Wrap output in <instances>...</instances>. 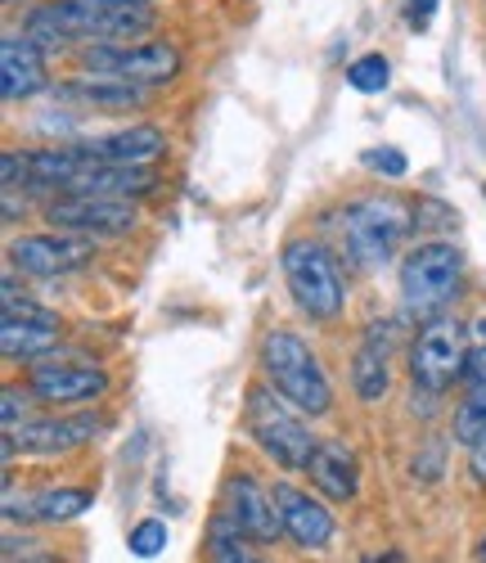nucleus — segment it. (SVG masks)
<instances>
[{
    "mask_svg": "<svg viewBox=\"0 0 486 563\" xmlns=\"http://www.w3.org/2000/svg\"><path fill=\"white\" fill-rule=\"evenodd\" d=\"M154 27L150 5H104V0H51L23 19V36L41 51H59L68 41H100V45H126L131 36H144Z\"/></svg>",
    "mask_w": 486,
    "mask_h": 563,
    "instance_id": "f257e3e1",
    "label": "nucleus"
},
{
    "mask_svg": "<svg viewBox=\"0 0 486 563\" xmlns=\"http://www.w3.org/2000/svg\"><path fill=\"white\" fill-rule=\"evenodd\" d=\"M262 369L279 397H288L302 415H329L333 406V388H329V374L320 365V356L288 330H275L262 339Z\"/></svg>",
    "mask_w": 486,
    "mask_h": 563,
    "instance_id": "f03ea898",
    "label": "nucleus"
},
{
    "mask_svg": "<svg viewBox=\"0 0 486 563\" xmlns=\"http://www.w3.org/2000/svg\"><path fill=\"white\" fill-rule=\"evenodd\" d=\"M248 433L253 442L279 464V468H294V474H307V460L316 451V438L307 429L302 410L288 401V397H275V388H248Z\"/></svg>",
    "mask_w": 486,
    "mask_h": 563,
    "instance_id": "7ed1b4c3",
    "label": "nucleus"
},
{
    "mask_svg": "<svg viewBox=\"0 0 486 563\" xmlns=\"http://www.w3.org/2000/svg\"><path fill=\"white\" fill-rule=\"evenodd\" d=\"M406 230H410L406 203L383 199V195L356 199V203L343 212V244H347L352 262L365 266V271L393 262V253H397L401 240H406Z\"/></svg>",
    "mask_w": 486,
    "mask_h": 563,
    "instance_id": "20e7f679",
    "label": "nucleus"
},
{
    "mask_svg": "<svg viewBox=\"0 0 486 563\" xmlns=\"http://www.w3.org/2000/svg\"><path fill=\"white\" fill-rule=\"evenodd\" d=\"M284 279H288V294L294 302L311 316V320H333L343 311V298H347V285L338 275V262L311 244V240H294L284 249Z\"/></svg>",
    "mask_w": 486,
    "mask_h": 563,
    "instance_id": "39448f33",
    "label": "nucleus"
},
{
    "mask_svg": "<svg viewBox=\"0 0 486 563\" xmlns=\"http://www.w3.org/2000/svg\"><path fill=\"white\" fill-rule=\"evenodd\" d=\"M460 279H464V253L446 240H432L401 262V298L410 311L432 316L460 294Z\"/></svg>",
    "mask_w": 486,
    "mask_h": 563,
    "instance_id": "423d86ee",
    "label": "nucleus"
},
{
    "mask_svg": "<svg viewBox=\"0 0 486 563\" xmlns=\"http://www.w3.org/2000/svg\"><path fill=\"white\" fill-rule=\"evenodd\" d=\"M180 51L172 41H144V45H90L81 55V68L90 77L131 81V86H163L180 73Z\"/></svg>",
    "mask_w": 486,
    "mask_h": 563,
    "instance_id": "0eeeda50",
    "label": "nucleus"
},
{
    "mask_svg": "<svg viewBox=\"0 0 486 563\" xmlns=\"http://www.w3.org/2000/svg\"><path fill=\"white\" fill-rule=\"evenodd\" d=\"M468 347H464V324L460 320H432L428 330L415 339L410 347V374H415V388L423 393H446L460 374H464Z\"/></svg>",
    "mask_w": 486,
    "mask_h": 563,
    "instance_id": "6e6552de",
    "label": "nucleus"
},
{
    "mask_svg": "<svg viewBox=\"0 0 486 563\" xmlns=\"http://www.w3.org/2000/svg\"><path fill=\"white\" fill-rule=\"evenodd\" d=\"M90 262V240L86 234H23V240L10 244V266H19L23 275H36V279H55V275H68L77 266Z\"/></svg>",
    "mask_w": 486,
    "mask_h": 563,
    "instance_id": "1a4fd4ad",
    "label": "nucleus"
},
{
    "mask_svg": "<svg viewBox=\"0 0 486 563\" xmlns=\"http://www.w3.org/2000/svg\"><path fill=\"white\" fill-rule=\"evenodd\" d=\"M45 221L68 234H126L135 230V203L131 199H90V195H64L45 208Z\"/></svg>",
    "mask_w": 486,
    "mask_h": 563,
    "instance_id": "9d476101",
    "label": "nucleus"
},
{
    "mask_svg": "<svg viewBox=\"0 0 486 563\" xmlns=\"http://www.w3.org/2000/svg\"><path fill=\"white\" fill-rule=\"evenodd\" d=\"M27 393L45 406H90L109 393V374L95 365H59V361H41L27 379Z\"/></svg>",
    "mask_w": 486,
    "mask_h": 563,
    "instance_id": "9b49d317",
    "label": "nucleus"
},
{
    "mask_svg": "<svg viewBox=\"0 0 486 563\" xmlns=\"http://www.w3.org/2000/svg\"><path fill=\"white\" fill-rule=\"evenodd\" d=\"M225 514L239 523V532L253 537V541H275V537H284V519H279L275 492H266L257 478H234V483L225 487Z\"/></svg>",
    "mask_w": 486,
    "mask_h": 563,
    "instance_id": "f8f14e48",
    "label": "nucleus"
},
{
    "mask_svg": "<svg viewBox=\"0 0 486 563\" xmlns=\"http://www.w3.org/2000/svg\"><path fill=\"white\" fill-rule=\"evenodd\" d=\"M275 505H279V519H284V537H288V541H298L302 550L329 545V537H333V514H329L320 500H311L307 492L288 487V483H275Z\"/></svg>",
    "mask_w": 486,
    "mask_h": 563,
    "instance_id": "ddd939ff",
    "label": "nucleus"
},
{
    "mask_svg": "<svg viewBox=\"0 0 486 563\" xmlns=\"http://www.w3.org/2000/svg\"><path fill=\"white\" fill-rule=\"evenodd\" d=\"M158 185L154 167H140V163H95L86 167L73 185L68 195H90V199H140L150 195Z\"/></svg>",
    "mask_w": 486,
    "mask_h": 563,
    "instance_id": "4468645a",
    "label": "nucleus"
},
{
    "mask_svg": "<svg viewBox=\"0 0 486 563\" xmlns=\"http://www.w3.org/2000/svg\"><path fill=\"white\" fill-rule=\"evenodd\" d=\"M45 86V59L41 45L27 36H5L0 41V96L5 100H32Z\"/></svg>",
    "mask_w": 486,
    "mask_h": 563,
    "instance_id": "2eb2a0df",
    "label": "nucleus"
},
{
    "mask_svg": "<svg viewBox=\"0 0 486 563\" xmlns=\"http://www.w3.org/2000/svg\"><path fill=\"white\" fill-rule=\"evenodd\" d=\"M307 474L311 483L329 496V500H352L356 483H361V468H356V451L347 442H316L311 460H307Z\"/></svg>",
    "mask_w": 486,
    "mask_h": 563,
    "instance_id": "dca6fc26",
    "label": "nucleus"
},
{
    "mask_svg": "<svg viewBox=\"0 0 486 563\" xmlns=\"http://www.w3.org/2000/svg\"><path fill=\"white\" fill-rule=\"evenodd\" d=\"M86 154L95 163H140V167H150L154 158L167 154V135L158 126H126L118 135L86 140Z\"/></svg>",
    "mask_w": 486,
    "mask_h": 563,
    "instance_id": "f3484780",
    "label": "nucleus"
},
{
    "mask_svg": "<svg viewBox=\"0 0 486 563\" xmlns=\"http://www.w3.org/2000/svg\"><path fill=\"white\" fill-rule=\"evenodd\" d=\"M90 429H95L90 419H23L14 429V442L36 455H59V451H73L77 442H86Z\"/></svg>",
    "mask_w": 486,
    "mask_h": 563,
    "instance_id": "a211bd4d",
    "label": "nucleus"
},
{
    "mask_svg": "<svg viewBox=\"0 0 486 563\" xmlns=\"http://www.w3.org/2000/svg\"><path fill=\"white\" fill-rule=\"evenodd\" d=\"M55 343H59V320H19V316L0 320V352L10 361H36L55 352Z\"/></svg>",
    "mask_w": 486,
    "mask_h": 563,
    "instance_id": "6ab92c4d",
    "label": "nucleus"
},
{
    "mask_svg": "<svg viewBox=\"0 0 486 563\" xmlns=\"http://www.w3.org/2000/svg\"><path fill=\"white\" fill-rule=\"evenodd\" d=\"M387 379H393V374H387V330L378 320L369 330V339H365V347L352 361V388H356L361 401H383Z\"/></svg>",
    "mask_w": 486,
    "mask_h": 563,
    "instance_id": "aec40b11",
    "label": "nucleus"
},
{
    "mask_svg": "<svg viewBox=\"0 0 486 563\" xmlns=\"http://www.w3.org/2000/svg\"><path fill=\"white\" fill-rule=\"evenodd\" d=\"M140 90H144V86H131V81L90 77V81L64 86L59 96H64V100H77V104H86V109H100V113H122V109H135V104H140Z\"/></svg>",
    "mask_w": 486,
    "mask_h": 563,
    "instance_id": "412c9836",
    "label": "nucleus"
},
{
    "mask_svg": "<svg viewBox=\"0 0 486 563\" xmlns=\"http://www.w3.org/2000/svg\"><path fill=\"white\" fill-rule=\"evenodd\" d=\"M248 541L253 537H243L230 514H217L212 532H208V554H212V563H266Z\"/></svg>",
    "mask_w": 486,
    "mask_h": 563,
    "instance_id": "4be33fe9",
    "label": "nucleus"
},
{
    "mask_svg": "<svg viewBox=\"0 0 486 563\" xmlns=\"http://www.w3.org/2000/svg\"><path fill=\"white\" fill-rule=\"evenodd\" d=\"M90 492H81V487H51V492H41L36 500H32V514L36 519H45V523H68V519H77V514H86L90 509Z\"/></svg>",
    "mask_w": 486,
    "mask_h": 563,
    "instance_id": "5701e85b",
    "label": "nucleus"
},
{
    "mask_svg": "<svg viewBox=\"0 0 486 563\" xmlns=\"http://www.w3.org/2000/svg\"><path fill=\"white\" fill-rule=\"evenodd\" d=\"M482 438H486V384L473 388V393L464 397V406L455 410V442H460V446H473V442H482Z\"/></svg>",
    "mask_w": 486,
    "mask_h": 563,
    "instance_id": "b1692460",
    "label": "nucleus"
},
{
    "mask_svg": "<svg viewBox=\"0 0 486 563\" xmlns=\"http://www.w3.org/2000/svg\"><path fill=\"white\" fill-rule=\"evenodd\" d=\"M387 81H393V64H387L383 55H361L347 68V86L361 90V96H378V90H387Z\"/></svg>",
    "mask_w": 486,
    "mask_h": 563,
    "instance_id": "393cba45",
    "label": "nucleus"
},
{
    "mask_svg": "<svg viewBox=\"0 0 486 563\" xmlns=\"http://www.w3.org/2000/svg\"><path fill=\"white\" fill-rule=\"evenodd\" d=\"M126 545H131V554H140V559L163 554V550H167V523H163V519H144V523H135L131 537H126Z\"/></svg>",
    "mask_w": 486,
    "mask_h": 563,
    "instance_id": "a878e982",
    "label": "nucleus"
},
{
    "mask_svg": "<svg viewBox=\"0 0 486 563\" xmlns=\"http://www.w3.org/2000/svg\"><path fill=\"white\" fill-rule=\"evenodd\" d=\"M0 180H5V190L32 185V158L27 154H5V158H0Z\"/></svg>",
    "mask_w": 486,
    "mask_h": 563,
    "instance_id": "bb28decb",
    "label": "nucleus"
},
{
    "mask_svg": "<svg viewBox=\"0 0 486 563\" xmlns=\"http://www.w3.org/2000/svg\"><path fill=\"white\" fill-rule=\"evenodd\" d=\"M365 167H374V172H383V176L397 180V176H406L410 163H406L401 150H369V154H365Z\"/></svg>",
    "mask_w": 486,
    "mask_h": 563,
    "instance_id": "cd10ccee",
    "label": "nucleus"
},
{
    "mask_svg": "<svg viewBox=\"0 0 486 563\" xmlns=\"http://www.w3.org/2000/svg\"><path fill=\"white\" fill-rule=\"evenodd\" d=\"M0 415H5V433H14L23 419H27V397L23 388H5V397H0Z\"/></svg>",
    "mask_w": 486,
    "mask_h": 563,
    "instance_id": "c85d7f7f",
    "label": "nucleus"
},
{
    "mask_svg": "<svg viewBox=\"0 0 486 563\" xmlns=\"http://www.w3.org/2000/svg\"><path fill=\"white\" fill-rule=\"evenodd\" d=\"M432 14H437V0H406V23L415 32H423L432 23Z\"/></svg>",
    "mask_w": 486,
    "mask_h": 563,
    "instance_id": "c756f323",
    "label": "nucleus"
},
{
    "mask_svg": "<svg viewBox=\"0 0 486 563\" xmlns=\"http://www.w3.org/2000/svg\"><path fill=\"white\" fill-rule=\"evenodd\" d=\"M464 379H468L473 388L486 384V343H482L477 352H468V361H464Z\"/></svg>",
    "mask_w": 486,
    "mask_h": 563,
    "instance_id": "7c9ffc66",
    "label": "nucleus"
},
{
    "mask_svg": "<svg viewBox=\"0 0 486 563\" xmlns=\"http://www.w3.org/2000/svg\"><path fill=\"white\" fill-rule=\"evenodd\" d=\"M468 451H473V474L486 483V438H482V442H473Z\"/></svg>",
    "mask_w": 486,
    "mask_h": 563,
    "instance_id": "2f4dec72",
    "label": "nucleus"
},
{
    "mask_svg": "<svg viewBox=\"0 0 486 563\" xmlns=\"http://www.w3.org/2000/svg\"><path fill=\"white\" fill-rule=\"evenodd\" d=\"M104 5H150V0H104Z\"/></svg>",
    "mask_w": 486,
    "mask_h": 563,
    "instance_id": "473e14b6",
    "label": "nucleus"
},
{
    "mask_svg": "<svg viewBox=\"0 0 486 563\" xmlns=\"http://www.w3.org/2000/svg\"><path fill=\"white\" fill-rule=\"evenodd\" d=\"M473 330H477V339L486 343V320H477V324H473Z\"/></svg>",
    "mask_w": 486,
    "mask_h": 563,
    "instance_id": "72a5a7b5",
    "label": "nucleus"
},
{
    "mask_svg": "<svg viewBox=\"0 0 486 563\" xmlns=\"http://www.w3.org/2000/svg\"><path fill=\"white\" fill-rule=\"evenodd\" d=\"M482 559H486V545H482Z\"/></svg>",
    "mask_w": 486,
    "mask_h": 563,
    "instance_id": "f704fd0d",
    "label": "nucleus"
}]
</instances>
